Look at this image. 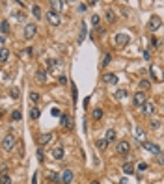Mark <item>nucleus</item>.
I'll return each instance as SVG.
<instances>
[{
    "instance_id": "26",
    "label": "nucleus",
    "mask_w": 164,
    "mask_h": 184,
    "mask_svg": "<svg viewBox=\"0 0 164 184\" xmlns=\"http://www.w3.org/2000/svg\"><path fill=\"white\" fill-rule=\"evenodd\" d=\"M0 28H2V35L6 37V34H8V30H10V24H8V20H2V24H0Z\"/></svg>"
},
{
    "instance_id": "36",
    "label": "nucleus",
    "mask_w": 164,
    "mask_h": 184,
    "mask_svg": "<svg viewBox=\"0 0 164 184\" xmlns=\"http://www.w3.org/2000/svg\"><path fill=\"white\" fill-rule=\"evenodd\" d=\"M2 184H11V179L6 173H2Z\"/></svg>"
},
{
    "instance_id": "25",
    "label": "nucleus",
    "mask_w": 164,
    "mask_h": 184,
    "mask_svg": "<svg viewBox=\"0 0 164 184\" xmlns=\"http://www.w3.org/2000/svg\"><path fill=\"white\" fill-rule=\"evenodd\" d=\"M149 86H151V82H149L147 78H142V80H140V89H142V91H144V89H147Z\"/></svg>"
},
{
    "instance_id": "37",
    "label": "nucleus",
    "mask_w": 164,
    "mask_h": 184,
    "mask_svg": "<svg viewBox=\"0 0 164 184\" xmlns=\"http://www.w3.org/2000/svg\"><path fill=\"white\" fill-rule=\"evenodd\" d=\"M51 114H52V115H54V117H58V115H60V117H62V112H60V110H58V108H56V106H54V108H52V110H51Z\"/></svg>"
},
{
    "instance_id": "34",
    "label": "nucleus",
    "mask_w": 164,
    "mask_h": 184,
    "mask_svg": "<svg viewBox=\"0 0 164 184\" xmlns=\"http://www.w3.org/2000/svg\"><path fill=\"white\" fill-rule=\"evenodd\" d=\"M99 23H101V17H99V15L91 17V24H93V26H99Z\"/></svg>"
},
{
    "instance_id": "31",
    "label": "nucleus",
    "mask_w": 164,
    "mask_h": 184,
    "mask_svg": "<svg viewBox=\"0 0 164 184\" xmlns=\"http://www.w3.org/2000/svg\"><path fill=\"white\" fill-rule=\"evenodd\" d=\"M39 115H41V112H39L38 108H32V110H30V117H32V119H39Z\"/></svg>"
},
{
    "instance_id": "41",
    "label": "nucleus",
    "mask_w": 164,
    "mask_h": 184,
    "mask_svg": "<svg viewBox=\"0 0 164 184\" xmlns=\"http://www.w3.org/2000/svg\"><path fill=\"white\" fill-rule=\"evenodd\" d=\"M47 63H49V65H51L52 69H54V67H58V60H52V58H51V60H49Z\"/></svg>"
},
{
    "instance_id": "11",
    "label": "nucleus",
    "mask_w": 164,
    "mask_h": 184,
    "mask_svg": "<svg viewBox=\"0 0 164 184\" xmlns=\"http://www.w3.org/2000/svg\"><path fill=\"white\" fill-rule=\"evenodd\" d=\"M155 112V106H153V102H146L144 106H142V114L144 115H151Z\"/></svg>"
},
{
    "instance_id": "28",
    "label": "nucleus",
    "mask_w": 164,
    "mask_h": 184,
    "mask_svg": "<svg viewBox=\"0 0 164 184\" xmlns=\"http://www.w3.org/2000/svg\"><path fill=\"white\" fill-rule=\"evenodd\" d=\"M106 141H116V132H114L112 129L106 132Z\"/></svg>"
},
{
    "instance_id": "39",
    "label": "nucleus",
    "mask_w": 164,
    "mask_h": 184,
    "mask_svg": "<svg viewBox=\"0 0 164 184\" xmlns=\"http://www.w3.org/2000/svg\"><path fill=\"white\" fill-rule=\"evenodd\" d=\"M51 6H52V8H54V11H56V9H60L62 6H63V2H51Z\"/></svg>"
},
{
    "instance_id": "21",
    "label": "nucleus",
    "mask_w": 164,
    "mask_h": 184,
    "mask_svg": "<svg viewBox=\"0 0 164 184\" xmlns=\"http://www.w3.org/2000/svg\"><path fill=\"white\" fill-rule=\"evenodd\" d=\"M127 95H129V93H127V89H118L116 93H114V97H116V99H125Z\"/></svg>"
},
{
    "instance_id": "43",
    "label": "nucleus",
    "mask_w": 164,
    "mask_h": 184,
    "mask_svg": "<svg viewBox=\"0 0 164 184\" xmlns=\"http://www.w3.org/2000/svg\"><path fill=\"white\" fill-rule=\"evenodd\" d=\"M144 58H146V60L151 58V52H149V48H147V50H144Z\"/></svg>"
},
{
    "instance_id": "42",
    "label": "nucleus",
    "mask_w": 164,
    "mask_h": 184,
    "mask_svg": "<svg viewBox=\"0 0 164 184\" xmlns=\"http://www.w3.org/2000/svg\"><path fill=\"white\" fill-rule=\"evenodd\" d=\"M146 169H147V164H146V162H140V164H138V171H146Z\"/></svg>"
},
{
    "instance_id": "10",
    "label": "nucleus",
    "mask_w": 164,
    "mask_h": 184,
    "mask_svg": "<svg viewBox=\"0 0 164 184\" xmlns=\"http://www.w3.org/2000/svg\"><path fill=\"white\" fill-rule=\"evenodd\" d=\"M62 182H63V184H71V182H73V171H71V169H65V171H63Z\"/></svg>"
},
{
    "instance_id": "30",
    "label": "nucleus",
    "mask_w": 164,
    "mask_h": 184,
    "mask_svg": "<svg viewBox=\"0 0 164 184\" xmlns=\"http://www.w3.org/2000/svg\"><path fill=\"white\" fill-rule=\"evenodd\" d=\"M95 145H97V149H103V151H104V149H106V145H108V141H106V139H99Z\"/></svg>"
},
{
    "instance_id": "17",
    "label": "nucleus",
    "mask_w": 164,
    "mask_h": 184,
    "mask_svg": "<svg viewBox=\"0 0 164 184\" xmlns=\"http://www.w3.org/2000/svg\"><path fill=\"white\" fill-rule=\"evenodd\" d=\"M121 169H123L125 175H132V173H134V166L129 164V162H127V164H123V167H121Z\"/></svg>"
},
{
    "instance_id": "9",
    "label": "nucleus",
    "mask_w": 164,
    "mask_h": 184,
    "mask_svg": "<svg viewBox=\"0 0 164 184\" xmlns=\"http://www.w3.org/2000/svg\"><path fill=\"white\" fill-rule=\"evenodd\" d=\"M103 82H106V84H118V76L114 74V73H104L103 74Z\"/></svg>"
},
{
    "instance_id": "45",
    "label": "nucleus",
    "mask_w": 164,
    "mask_h": 184,
    "mask_svg": "<svg viewBox=\"0 0 164 184\" xmlns=\"http://www.w3.org/2000/svg\"><path fill=\"white\" fill-rule=\"evenodd\" d=\"M32 184H38V173H34V177H32Z\"/></svg>"
},
{
    "instance_id": "27",
    "label": "nucleus",
    "mask_w": 164,
    "mask_h": 184,
    "mask_svg": "<svg viewBox=\"0 0 164 184\" xmlns=\"http://www.w3.org/2000/svg\"><path fill=\"white\" fill-rule=\"evenodd\" d=\"M149 125H151V129H160V119H157V117H153L151 119V123H149Z\"/></svg>"
},
{
    "instance_id": "12",
    "label": "nucleus",
    "mask_w": 164,
    "mask_h": 184,
    "mask_svg": "<svg viewBox=\"0 0 164 184\" xmlns=\"http://www.w3.org/2000/svg\"><path fill=\"white\" fill-rule=\"evenodd\" d=\"M149 71H151V76H153V80H157V82H164V74H160L159 71H157V67H155V65H153L151 69H149Z\"/></svg>"
},
{
    "instance_id": "6",
    "label": "nucleus",
    "mask_w": 164,
    "mask_h": 184,
    "mask_svg": "<svg viewBox=\"0 0 164 184\" xmlns=\"http://www.w3.org/2000/svg\"><path fill=\"white\" fill-rule=\"evenodd\" d=\"M114 43H116V47H125L127 43H129V35L127 34H118L116 39H114Z\"/></svg>"
},
{
    "instance_id": "47",
    "label": "nucleus",
    "mask_w": 164,
    "mask_h": 184,
    "mask_svg": "<svg viewBox=\"0 0 164 184\" xmlns=\"http://www.w3.org/2000/svg\"><path fill=\"white\" fill-rule=\"evenodd\" d=\"M91 184H99V182H97V180H93V182H91Z\"/></svg>"
},
{
    "instance_id": "14",
    "label": "nucleus",
    "mask_w": 164,
    "mask_h": 184,
    "mask_svg": "<svg viewBox=\"0 0 164 184\" xmlns=\"http://www.w3.org/2000/svg\"><path fill=\"white\" fill-rule=\"evenodd\" d=\"M35 78H38L39 84H43L47 80V73H45V69H38V73H35Z\"/></svg>"
},
{
    "instance_id": "5",
    "label": "nucleus",
    "mask_w": 164,
    "mask_h": 184,
    "mask_svg": "<svg viewBox=\"0 0 164 184\" xmlns=\"http://www.w3.org/2000/svg\"><path fill=\"white\" fill-rule=\"evenodd\" d=\"M35 32H38L35 24H34V23H28V24L24 26V39H32L34 35H35Z\"/></svg>"
},
{
    "instance_id": "15",
    "label": "nucleus",
    "mask_w": 164,
    "mask_h": 184,
    "mask_svg": "<svg viewBox=\"0 0 164 184\" xmlns=\"http://www.w3.org/2000/svg\"><path fill=\"white\" fill-rule=\"evenodd\" d=\"M52 156H54V160H63V147H56L52 151Z\"/></svg>"
},
{
    "instance_id": "13",
    "label": "nucleus",
    "mask_w": 164,
    "mask_h": 184,
    "mask_svg": "<svg viewBox=\"0 0 164 184\" xmlns=\"http://www.w3.org/2000/svg\"><path fill=\"white\" fill-rule=\"evenodd\" d=\"M60 125H62V126H65V129H73V123H71L69 115H65V114L60 117Z\"/></svg>"
},
{
    "instance_id": "33",
    "label": "nucleus",
    "mask_w": 164,
    "mask_h": 184,
    "mask_svg": "<svg viewBox=\"0 0 164 184\" xmlns=\"http://www.w3.org/2000/svg\"><path fill=\"white\" fill-rule=\"evenodd\" d=\"M30 101H32L34 104H38V102H39V93H35V91H32V93H30Z\"/></svg>"
},
{
    "instance_id": "2",
    "label": "nucleus",
    "mask_w": 164,
    "mask_h": 184,
    "mask_svg": "<svg viewBox=\"0 0 164 184\" xmlns=\"http://www.w3.org/2000/svg\"><path fill=\"white\" fill-rule=\"evenodd\" d=\"M146 102H147V97H146L144 91H138V93L132 95V104H134V106H140V108H142Z\"/></svg>"
},
{
    "instance_id": "4",
    "label": "nucleus",
    "mask_w": 164,
    "mask_h": 184,
    "mask_svg": "<svg viewBox=\"0 0 164 184\" xmlns=\"http://www.w3.org/2000/svg\"><path fill=\"white\" fill-rule=\"evenodd\" d=\"M142 147H144V149H147L149 153H153L155 156H162V151H160V147H157L155 143H149V141H144V143H142Z\"/></svg>"
},
{
    "instance_id": "16",
    "label": "nucleus",
    "mask_w": 164,
    "mask_h": 184,
    "mask_svg": "<svg viewBox=\"0 0 164 184\" xmlns=\"http://www.w3.org/2000/svg\"><path fill=\"white\" fill-rule=\"evenodd\" d=\"M49 180L51 182H60L62 179H60V175L54 171V169H51V171H49Z\"/></svg>"
},
{
    "instance_id": "23",
    "label": "nucleus",
    "mask_w": 164,
    "mask_h": 184,
    "mask_svg": "<svg viewBox=\"0 0 164 184\" xmlns=\"http://www.w3.org/2000/svg\"><path fill=\"white\" fill-rule=\"evenodd\" d=\"M10 117H11V121H21V117H23V115H21V112H19V110H13Z\"/></svg>"
},
{
    "instance_id": "1",
    "label": "nucleus",
    "mask_w": 164,
    "mask_h": 184,
    "mask_svg": "<svg viewBox=\"0 0 164 184\" xmlns=\"http://www.w3.org/2000/svg\"><path fill=\"white\" fill-rule=\"evenodd\" d=\"M17 143V139L13 134H8V136H4V141H2V147H4V151H13V147H15Z\"/></svg>"
},
{
    "instance_id": "3",
    "label": "nucleus",
    "mask_w": 164,
    "mask_h": 184,
    "mask_svg": "<svg viewBox=\"0 0 164 184\" xmlns=\"http://www.w3.org/2000/svg\"><path fill=\"white\" fill-rule=\"evenodd\" d=\"M45 17H47V20H49V23H51L52 26H58V24L62 23V17L58 15V11H54V9H51Z\"/></svg>"
},
{
    "instance_id": "46",
    "label": "nucleus",
    "mask_w": 164,
    "mask_h": 184,
    "mask_svg": "<svg viewBox=\"0 0 164 184\" xmlns=\"http://www.w3.org/2000/svg\"><path fill=\"white\" fill-rule=\"evenodd\" d=\"M119 184H127V179H121V180H119Z\"/></svg>"
},
{
    "instance_id": "44",
    "label": "nucleus",
    "mask_w": 164,
    "mask_h": 184,
    "mask_svg": "<svg viewBox=\"0 0 164 184\" xmlns=\"http://www.w3.org/2000/svg\"><path fill=\"white\" fill-rule=\"evenodd\" d=\"M75 102H76V88L73 86V104H75Z\"/></svg>"
},
{
    "instance_id": "35",
    "label": "nucleus",
    "mask_w": 164,
    "mask_h": 184,
    "mask_svg": "<svg viewBox=\"0 0 164 184\" xmlns=\"http://www.w3.org/2000/svg\"><path fill=\"white\" fill-rule=\"evenodd\" d=\"M10 95H11V99H19V89H17V88H11Z\"/></svg>"
},
{
    "instance_id": "18",
    "label": "nucleus",
    "mask_w": 164,
    "mask_h": 184,
    "mask_svg": "<svg viewBox=\"0 0 164 184\" xmlns=\"http://www.w3.org/2000/svg\"><path fill=\"white\" fill-rule=\"evenodd\" d=\"M84 39H86V23H82V26H80V35H78V43H82Z\"/></svg>"
},
{
    "instance_id": "40",
    "label": "nucleus",
    "mask_w": 164,
    "mask_h": 184,
    "mask_svg": "<svg viewBox=\"0 0 164 184\" xmlns=\"http://www.w3.org/2000/svg\"><path fill=\"white\" fill-rule=\"evenodd\" d=\"M108 63H110V54H106L104 58H103V67H106Z\"/></svg>"
},
{
    "instance_id": "38",
    "label": "nucleus",
    "mask_w": 164,
    "mask_h": 184,
    "mask_svg": "<svg viewBox=\"0 0 164 184\" xmlns=\"http://www.w3.org/2000/svg\"><path fill=\"white\" fill-rule=\"evenodd\" d=\"M38 158H39V162L45 160V153H43V149H38Z\"/></svg>"
},
{
    "instance_id": "24",
    "label": "nucleus",
    "mask_w": 164,
    "mask_h": 184,
    "mask_svg": "<svg viewBox=\"0 0 164 184\" xmlns=\"http://www.w3.org/2000/svg\"><path fill=\"white\" fill-rule=\"evenodd\" d=\"M32 13H34L35 19H41V8L39 6H32Z\"/></svg>"
},
{
    "instance_id": "20",
    "label": "nucleus",
    "mask_w": 164,
    "mask_h": 184,
    "mask_svg": "<svg viewBox=\"0 0 164 184\" xmlns=\"http://www.w3.org/2000/svg\"><path fill=\"white\" fill-rule=\"evenodd\" d=\"M136 138H138V141H142V143H144V141H146V132L142 130L140 126L136 129Z\"/></svg>"
},
{
    "instance_id": "29",
    "label": "nucleus",
    "mask_w": 164,
    "mask_h": 184,
    "mask_svg": "<svg viewBox=\"0 0 164 184\" xmlns=\"http://www.w3.org/2000/svg\"><path fill=\"white\" fill-rule=\"evenodd\" d=\"M101 117H103V110H101V108H95V110H93V119H95V121H99Z\"/></svg>"
},
{
    "instance_id": "32",
    "label": "nucleus",
    "mask_w": 164,
    "mask_h": 184,
    "mask_svg": "<svg viewBox=\"0 0 164 184\" xmlns=\"http://www.w3.org/2000/svg\"><path fill=\"white\" fill-rule=\"evenodd\" d=\"M8 56H10V52L8 50H6V48H2V50H0V61H6V60H8Z\"/></svg>"
},
{
    "instance_id": "7",
    "label": "nucleus",
    "mask_w": 164,
    "mask_h": 184,
    "mask_svg": "<svg viewBox=\"0 0 164 184\" xmlns=\"http://www.w3.org/2000/svg\"><path fill=\"white\" fill-rule=\"evenodd\" d=\"M116 151L119 154H129L131 151V145H129V141H118V147H116Z\"/></svg>"
},
{
    "instance_id": "19",
    "label": "nucleus",
    "mask_w": 164,
    "mask_h": 184,
    "mask_svg": "<svg viewBox=\"0 0 164 184\" xmlns=\"http://www.w3.org/2000/svg\"><path fill=\"white\" fill-rule=\"evenodd\" d=\"M106 20H108V23H116V13L112 9H106Z\"/></svg>"
},
{
    "instance_id": "22",
    "label": "nucleus",
    "mask_w": 164,
    "mask_h": 184,
    "mask_svg": "<svg viewBox=\"0 0 164 184\" xmlns=\"http://www.w3.org/2000/svg\"><path fill=\"white\" fill-rule=\"evenodd\" d=\"M51 139H52V134H51V132H49V134H43V136H39V141H41V143H49Z\"/></svg>"
},
{
    "instance_id": "8",
    "label": "nucleus",
    "mask_w": 164,
    "mask_h": 184,
    "mask_svg": "<svg viewBox=\"0 0 164 184\" xmlns=\"http://www.w3.org/2000/svg\"><path fill=\"white\" fill-rule=\"evenodd\" d=\"M149 30H151V32H155V30H159V28L162 26V20H160V17H151V19H149Z\"/></svg>"
}]
</instances>
